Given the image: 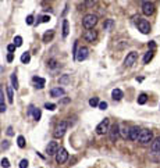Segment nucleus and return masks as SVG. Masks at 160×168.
<instances>
[{
	"label": "nucleus",
	"instance_id": "1",
	"mask_svg": "<svg viewBox=\"0 0 160 168\" xmlns=\"http://www.w3.org/2000/svg\"><path fill=\"white\" fill-rule=\"evenodd\" d=\"M97 24V16L95 14H86V16L82 18V25H84V28L89 29H93V27Z\"/></svg>",
	"mask_w": 160,
	"mask_h": 168
},
{
	"label": "nucleus",
	"instance_id": "2",
	"mask_svg": "<svg viewBox=\"0 0 160 168\" xmlns=\"http://www.w3.org/2000/svg\"><path fill=\"white\" fill-rule=\"evenodd\" d=\"M67 129H68L67 121H61V122H59V124L56 125L54 132H53V136H54L56 139H59V138H63V136L65 135V132H67Z\"/></svg>",
	"mask_w": 160,
	"mask_h": 168
},
{
	"label": "nucleus",
	"instance_id": "3",
	"mask_svg": "<svg viewBox=\"0 0 160 168\" xmlns=\"http://www.w3.org/2000/svg\"><path fill=\"white\" fill-rule=\"evenodd\" d=\"M153 139V132L152 131H149V129H142L141 131V136H139V139H138V142L142 144H146L149 143V142H152Z\"/></svg>",
	"mask_w": 160,
	"mask_h": 168
},
{
	"label": "nucleus",
	"instance_id": "4",
	"mask_svg": "<svg viewBox=\"0 0 160 168\" xmlns=\"http://www.w3.org/2000/svg\"><path fill=\"white\" fill-rule=\"evenodd\" d=\"M110 121H109V118H104L102 122H99V125L96 127V133L97 135H104V133H107L109 131H110Z\"/></svg>",
	"mask_w": 160,
	"mask_h": 168
},
{
	"label": "nucleus",
	"instance_id": "5",
	"mask_svg": "<svg viewBox=\"0 0 160 168\" xmlns=\"http://www.w3.org/2000/svg\"><path fill=\"white\" fill-rule=\"evenodd\" d=\"M136 27H138V29H139L142 33L150 32V25H149V22L146 20H144V18H138V20H136Z\"/></svg>",
	"mask_w": 160,
	"mask_h": 168
},
{
	"label": "nucleus",
	"instance_id": "6",
	"mask_svg": "<svg viewBox=\"0 0 160 168\" xmlns=\"http://www.w3.org/2000/svg\"><path fill=\"white\" fill-rule=\"evenodd\" d=\"M88 54H89V49L85 47V46H81L80 49H78V52H77L75 54V60L77 61H85L86 58H88Z\"/></svg>",
	"mask_w": 160,
	"mask_h": 168
},
{
	"label": "nucleus",
	"instance_id": "7",
	"mask_svg": "<svg viewBox=\"0 0 160 168\" xmlns=\"http://www.w3.org/2000/svg\"><path fill=\"white\" fill-rule=\"evenodd\" d=\"M68 160V153H67V150L64 147H61L59 152H57V154H56V163L57 164H64L65 161Z\"/></svg>",
	"mask_w": 160,
	"mask_h": 168
},
{
	"label": "nucleus",
	"instance_id": "8",
	"mask_svg": "<svg viewBox=\"0 0 160 168\" xmlns=\"http://www.w3.org/2000/svg\"><path fill=\"white\" fill-rule=\"evenodd\" d=\"M136 60H138V53H136V52H131L129 54H127V57H125L124 65H125V67H132V65L136 63Z\"/></svg>",
	"mask_w": 160,
	"mask_h": 168
},
{
	"label": "nucleus",
	"instance_id": "9",
	"mask_svg": "<svg viewBox=\"0 0 160 168\" xmlns=\"http://www.w3.org/2000/svg\"><path fill=\"white\" fill-rule=\"evenodd\" d=\"M142 13L145 16H152L155 13V4L152 1H144L142 3Z\"/></svg>",
	"mask_w": 160,
	"mask_h": 168
},
{
	"label": "nucleus",
	"instance_id": "10",
	"mask_svg": "<svg viewBox=\"0 0 160 168\" xmlns=\"http://www.w3.org/2000/svg\"><path fill=\"white\" fill-rule=\"evenodd\" d=\"M59 150H60V149H59V143H57V142H54V140L49 142L48 147H46V152H48L49 156H56Z\"/></svg>",
	"mask_w": 160,
	"mask_h": 168
},
{
	"label": "nucleus",
	"instance_id": "11",
	"mask_svg": "<svg viewBox=\"0 0 160 168\" xmlns=\"http://www.w3.org/2000/svg\"><path fill=\"white\" fill-rule=\"evenodd\" d=\"M109 133H110V140H112V142H116L117 138H118V135H120V125L114 124L112 128H110Z\"/></svg>",
	"mask_w": 160,
	"mask_h": 168
},
{
	"label": "nucleus",
	"instance_id": "12",
	"mask_svg": "<svg viewBox=\"0 0 160 168\" xmlns=\"http://www.w3.org/2000/svg\"><path fill=\"white\" fill-rule=\"evenodd\" d=\"M85 40H88V42H95L96 39H97V31H95V29H89V31H86L84 35Z\"/></svg>",
	"mask_w": 160,
	"mask_h": 168
},
{
	"label": "nucleus",
	"instance_id": "13",
	"mask_svg": "<svg viewBox=\"0 0 160 168\" xmlns=\"http://www.w3.org/2000/svg\"><path fill=\"white\" fill-rule=\"evenodd\" d=\"M141 131L142 129H139L138 127H132L131 128V132H129V139L131 140H138L141 136Z\"/></svg>",
	"mask_w": 160,
	"mask_h": 168
},
{
	"label": "nucleus",
	"instance_id": "14",
	"mask_svg": "<svg viewBox=\"0 0 160 168\" xmlns=\"http://www.w3.org/2000/svg\"><path fill=\"white\" fill-rule=\"evenodd\" d=\"M129 132H131V128H128L125 124H121L120 125V135H121V138H124V139H129Z\"/></svg>",
	"mask_w": 160,
	"mask_h": 168
},
{
	"label": "nucleus",
	"instance_id": "15",
	"mask_svg": "<svg viewBox=\"0 0 160 168\" xmlns=\"http://www.w3.org/2000/svg\"><path fill=\"white\" fill-rule=\"evenodd\" d=\"M64 93H65V90H64L63 88H60V86H57V88H53L52 90H50V96L52 97H61V96H64Z\"/></svg>",
	"mask_w": 160,
	"mask_h": 168
},
{
	"label": "nucleus",
	"instance_id": "16",
	"mask_svg": "<svg viewBox=\"0 0 160 168\" xmlns=\"http://www.w3.org/2000/svg\"><path fill=\"white\" fill-rule=\"evenodd\" d=\"M33 82H35L38 89H43L45 85H46V79L45 78H39V76H33Z\"/></svg>",
	"mask_w": 160,
	"mask_h": 168
},
{
	"label": "nucleus",
	"instance_id": "17",
	"mask_svg": "<svg viewBox=\"0 0 160 168\" xmlns=\"http://www.w3.org/2000/svg\"><path fill=\"white\" fill-rule=\"evenodd\" d=\"M150 150L155 152V153H157V152L160 153V136L156 138V139L152 142V144H150Z\"/></svg>",
	"mask_w": 160,
	"mask_h": 168
},
{
	"label": "nucleus",
	"instance_id": "18",
	"mask_svg": "<svg viewBox=\"0 0 160 168\" xmlns=\"http://www.w3.org/2000/svg\"><path fill=\"white\" fill-rule=\"evenodd\" d=\"M53 36H54V31H52V29L46 31V32H45V35H43V42H45V43L50 42V40L53 39Z\"/></svg>",
	"mask_w": 160,
	"mask_h": 168
},
{
	"label": "nucleus",
	"instance_id": "19",
	"mask_svg": "<svg viewBox=\"0 0 160 168\" xmlns=\"http://www.w3.org/2000/svg\"><path fill=\"white\" fill-rule=\"evenodd\" d=\"M112 97L114 100H121V99H123V92H121L120 89H113Z\"/></svg>",
	"mask_w": 160,
	"mask_h": 168
},
{
	"label": "nucleus",
	"instance_id": "20",
	"mask_svg": "<svg viewBox=\"0 0 160 168\" xmlns=\"http://www.w3.org/2000/svg\"><path fill=\"white\" fill-rule=\"evenodd\" d=\"M29 61H31V53H28V52L22 53L21 54V63L22 64H28Z\"/></svg>",
	"mask_w": 160,
	"mask_h": 168
},
{
	"label": "nucleus",
	"instance_id": "21",
	"mask_svg": "<svg viewBox=\"0 0 160 168\" xmlns=\"http://www.w3.org/2000/svg\"><path fill=\"white\" fill-rule=\"evenodd\" d=\"M103 28L104 31H112L113 28H114V21L113 20H106L103 24Z\"/></svg>",
	"mask_w": 160,
	"mask_h": 168
},
{
	"label": "nucleus",
	"instance_id": "22",
	"mask_svg": "<svg viewBox=\"0 0 160 168\" xmlns=\"http://www.w3.org/2000/svg\"><path fill=\"white\" fill-rule=\"evenodd\" d=\"M0 111L3 114L6 111V106H4V93H3V89H0Z\"/></svg>",
	"mask_w": 160,
	"mask_h": 168
},
{
	"label": "nucleus",
	"instance_id": "23",
	"mask_svg": "<svg viewBox=\"0 0 160 168\" xmlns=\"http://www.w3.org/2000/svg\"><path fill=\"white\" fill-rule=\"evenodd\" d=\"M32 115H33V120L39 121L40 117H42V112H40V108H35L33 107V111H32Z\"/></svg>",
	"mask_w": 160,
	"mask_h": 168
},
{
	"label": "nucleus",
	"instance_id": "24",
	"mask_svg": "<svg viewBox=\"0 0 160 168\" xmlns=\"http://www.w3.org/2000/svg\"><path fill=\"white\" fill-rule=\"evenodd\" d=\"M6 90H7V97H8V103H13L14 101V95H13V86H7L6 88Z\"/></svg>",
	"mask_w": 160,
	"mask_h": 168
},
{
	"label": "nucleus",
	"instance_id": "25",
	"mask_svg": "<svg viewBox=\"0 0 160 168\" xmlns=\"http://www.w3.org/2000/svg\"><path fill=\"white\" fill-rule=\"evenodd\" d=\"M68 32H70V28H68V21L64 20L63 21V36H64V38H67Z\"/></svg>",
	"mask_w": 160,
	"mask_h": 168
},
{
	"label": "nucleus",
	"instance_id": "26",
	"mask_svg": "<svg viewBox=\"0 0 160 168\" xmlns=\"http://www.w3.org/2000/svg\"><path fill=\"white\" fill-rule=\"evenodd\" d=\"M153 58V50H149L146 54H145V57H144V63L145 64H149V61Z\"/></svg>",
	"mask_w": 160,
	"mask_h": 168
},
{
	"label": "nucleus",
	"instance_id": "27",
	"mask_svg": "<svg viewBox=\"0 0 160 168\" xmlns=\"http://www.w3.org/2000/svg\"><path fill=\"white\" fill-rule=\"evenodd\" d=\"M146 100H148V96L145 93H141L139 96H138V104H145Z\"/></svg>",
	"mask_w": 160,
	"mask_h": 168
},
{
	"label": "nucleus",
	"instance_id": "28",
	"mask_svg": "<svg viewBox=\"0 0 160 168\" xmlns=\"http://www.w3.org/2000/svg\"><path fill=\"white\" fill-rule=\"evenodd\" d=\"M59 81H60V84H61V85H67V84H70L71 78H70V75H63Z\"/></svg>",
	"mask_w": 160,
	"mask_h": 168
},
{
	"label": "nucleus",
	"instance_id": "29",
	"mask_svg": "<svg viewBox=\"0 0 160 168\" xmlns=\"http://www.w3.org/2000/svg\"><path fill=\"white\" fill-rule=\"evenodd\" d=\"M99 104H100V101L97 97H92V99L89 100V106H91V107H96V106L99 107Z\"/></svg>",
	"mask_w": 160,
	"mask_h": 168
},
{
	"label": "nucleus",
	"instance_id": "30",
	"mask_svg": "<svg viewBox=\"0 0 160 168\" xmlns=\"http://www.w3.org/2000/svg\"><path fill=\"white\" fill-rule=\"evenodd\" d=\"M17 144H18V147H25V139H24V136H18L17 138Z\"/></svg>",
	"mask_w": 160,
	"mask_h": 168
},
{
	"label": "nucleus",
	"instance_id": "31",
	"mask_svg": "<svg viewBox=\"0 0 160 168\" xmlns=\"http://www.w3.org/2000/svg\"><path fill=\"white\" fill-rule=\"evenodd\" d=\"M11 84H13V88L14 89H18V81H17L16 74H13L11 75Z\"/></svg>",
	"mask_w": 160,
	"mask_h": 168
},
{
	"label": "nucleus",
	"instance_id": "32",
	"mask_svg": "<svg viewBox=\"0 0 160 168\" xmlns=\"http://www.w3.org/2000/svg\"><path fill=\"white\" fill-rule=\"evenodd\" d=\"M14 44H16L17 47H20L21 44H22V38L21 36H16L14 38Z\"/></svg>",
	"mask_w": 160,
	"mask_h": 168
},
{
	"label": "nucleus",
	"instance_id": "33",
	"mask_svg": "<svg viewBox=\"0 0 160 168\" xmlns=\"http://www.w3.org/2000/svg\"><path fill=\"white\" fill-rule=\"evenodd\" d=\"M45 108H48L49 111H54V110H56V104H53V103H46V104H45Z\"/></svg>",
	"mask_w": 160,
	"mask_h": 168
},
{
	"label": "nucleus",
	"instance_id": "34",
	"mask_svg": "<svg viewBox=\"0 0 160 168\" xmlns=\"http://www.w3.org/2000/svg\"><path fill=\"white\" fill-rule=\"evenodd\" d=\"M1 167H3V168H8V167H10V161H8V158H6V157H4V158H1Z\"/></svg>",
	"mask_w": 160,
	"mask_h": 168
},
{
	"label": "nucleus",
	"instance_id": "35",
	"mask_svg": "<svg viewBox=\"0 0 160 168\" xmlns=\"http://www.w3.org/2000/svg\"><path fill=\"white\" fill-rule=\"evenodd\" d=\"M20 168H28V160H21L20 161Z\"/></svg>",
	"mask_w": 160,
	"mask_h": 168
},
{
	"label": "nucleus",
	"instance_id": "36",
	"mask_svg": "<svg viewBox=\"0 0 160 168\" xmlns=\"http://www.w3.org/2000/svg\"><path fill=\"white\" fill-rule=\"evenodd\" d=\"M8 147H10L8 140H3V142H1V149H3V150H6V149H8Z\"/></svg>",
	"mask_w": 160,
	"mask_h": 168
},
{
	"label": "nucleus",
	"instance_id": "37",
	"mask_svg": "<svg viewBox=\"0 0 160 168\" xmlns=\"http://www.w3.org/2000/svg\"><path fill=\"white\" fill-rule=\"evenodd\" d=\"M16 49H17V46H16V44H14V43H13V44H8V46H7V50H8V53H13V52H14V50H16Z\"/></svg>",
	"mask_w": 160,
	"mask_h": 168
},
{
	"label": "nucleus",
	"instance_id": "38",
	"mask_svg": "<svg viewBox=\"0 0 160 168\" xmlns=\"http://www.w3.org/2000/svg\"><path fill=\"white\" fill-rule=\"evenodd\" d=\"M25 21H27V24H28V25H32V24H33V16H28Z\"/></svg>",
	"mask_w": 160,
	"mask_h": 168
},
{
	"label": "nucleus",
	"instance_id": "39",
	"mask_svg": "<svg viewBox=\"0 0 160 168\" xmlns=\"http://www.w3.org/2000/svg\"><path fill=\"white\" fill-rule=\"evenodd\" d=\"M50 21V17L49 16H43V17H40V22H49ZM39 22V24H40Z\"/></svg>",
	"mask_w": 160,
	"mask_h": 168
},
{
	"label": "nucleus",
	"instance_id": "40",
	"mask_svg": "<svg viewBox=\"0 0 160 168\" xmlns=\"http://www.w3.org/2000/svg\"><path fill=\"white\" fill-rule=\"evenodd\" d=\"M99 108L100 110H106V108H107V103H106V101H100Z\"/></svg>",
	"mask_w": 160,
	"mask_h": 168
},
{
	"label": "nucleus",
	"instance_id": "41",
	"mask_svg": "<svg viewBox=\"0 0 160 168\" xmlns=\"http://www.w3.org/2000/svg\"><path fill=\"white\" fill-rule=\"evenodd\" d=\"M148 46H149V49H150V50H153V49L156 47V43L152 40V42H149V43H148Z\"/></svg>",
	"mask_w": 160,
	"mask_h": 168
},
{
	"label": "nucleus",
	"instance_id": "42",
	"mask_svg": "<svg viewBox=\"0 0 160 168\" xmlns=\"http://www.w3.org/2000/svg\"><path fill=\"white\" fill-rule=\"evenodd\" d=\"M7 135H8V136H13V135H14V132H13V128H11V127H8V128H7Z\"/></svg>",
	"mask_w": 160,
	"mask_h": 168
},
{
	"label": "nucleus",
	"instance_id": "43",
	"mask_svg": "<svg viewBox=\"0 0 160 168\" xmlns=\"http://www.w3.org/2000/svg\"><path fill=\"white\" fill-rule=\"evenodd\" d=\"M13 58H14V56H13V53H8V56H7V61H8V63H11Z\"/></svg>",
	"mask_w": 160,
	"mask_h": 168
},
{
	"label": "nucleus",
	"instance_id": "44",
	"mask_svg": "<svg viewBox=\"0 0 160 168\" xmlns=\"http://www.w3.org/2000/svg\"><path fill=\"white\" fill-rule=\"evenodd\" d=\"M49 65H50L52 68H54V67H56V60H50V61H49Z\"/></svg>",
	"mask_w": 160,
	"mask_h": 168
}]
</instances>
